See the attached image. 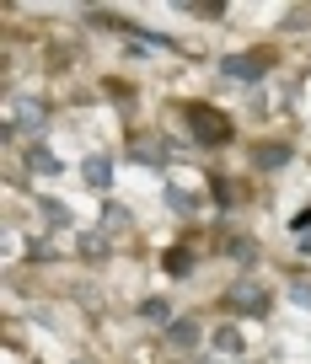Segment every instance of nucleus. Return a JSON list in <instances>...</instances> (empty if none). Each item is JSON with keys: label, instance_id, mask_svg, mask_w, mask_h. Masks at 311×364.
Wrapping results in <instances>:
<instances>
[{"label": "nucleus", "instance_id": "1a4fd4ad", "mask_svg": "<svg viewBox=\"0 0 311 364\" xmlns=\"http://www.w3.org/2000/svg\"><path fill=\"white\" fill-rule=\"evenodd\" d=\"M27 166L43 171V177H54V156H48V150H33V156H27Z\"/></svg>", "mask_w": 311, "mask_h": 364}, {"label": "nucleus", "instance_id": "f03ea898", "mask_svg": "<svg viewBox=\"0 0 311 364\" xmlns=\"http://www.w3.org/2000/svg\"><path fill=\"white\" fill-rule=\"evenodd\" d=\"M188 124H194L199 139H209V145H226L231 139V124L220 113H209V107H188Z\"/></svg>", "mask_w": 311, "mask_h": 364}, {"label": "nucleus", "instance_id": "9b49d317", "mask_svg": "<svg viewBox=\"0 0 311 364\" xmlns=\"http://www.w3.org/2000/svg\"><path fill=\"white\" fill-rule=\"evenodd\" d=\"M290 295H295V306H311V279H290Z\"/></svg>", "mask_w": 311, "mask_h": 364}, {"label": "nucleus", "instance_id": "ddd939ff", "mask_svg": "<svg viewBox=\"0 0 311 364\" xmlns=\"http://www.w3.org/2000/svg\"><path fill=\"white\" fill-rule=\"evenodd\" d=\"M167 268H172V273H188L194 262H188V252H172V257H167Z\"/></svg>", "mask_w": 311, "mask_h": 364}, {"label": "nucleus", "instance_id": "7ed1b4c3", "mask_svg": "<svg viewBox=\"0 0 311 364\" xmlns=\"http://www.w3.org/2000/svg\"><path fill=\"white\" fill-rule=\"evenodd\" d=\"M226 306L242 311V316H263V311H268V295H263L258 284H236V289L226 295Z\"/></svg>", "mask_w": 311, "mask_h": 364}, {"label": "nucleus", "instance_id": "0eeeda50", "mask_svg": "<svg viewBox=\"0 0 311 364\" xmlns=\"http://www.w3.org/2000/svg\"><path fill=\"white\" fill-rule=\"evenodd\" d=\"M38 215H43V225H65V204H54V198H43V204H38Z\"/></svg>", "mask_w": 311, "mask_h": 364}, {"label": "nucleus", "instance_id": "9d476101", "mask_svg": "<svg viewBox=\"0 0 311 364\" xmlns=\"http://www.w3.org/2000/svg\"><path fill=\"white\" fill-rule=\"evenodd\" d=\"M102 225H107V230H124V225H129V209H118V204H107V215H102Z\"/></svg>", "mask_w": 311, "mask_h": 364}, {"label": "nucleus", "instance_id": "f8f14e48", "mask_svg": "<svg viewBox=\"0 0 311 364\" xmlns=\"http://www.w3.org/2000/svg\"><path fill=\"white\" fill-rule=\"evenodd\" d=\"M279 161H285V150H279V145H263V150H258V166H279Z\"/></svg>", "mask_w": 311, "mask_h": 364}, {"label": "nucleus", "instance_id": "6e6552de", "mask_svg": "<svg viewBox=\"0 0 311 364\" xmlns=\"http://www.w3.org/2000/svg\"><path fill=\"white\" fill-rule=\"evenodd\" d=\"M215 348H220V353H236V348H242V338H236V327H220V332H215Z\"/></svg>", "mask_w": 311, "mask_h": 364}, {"label": "nucleus", "instance_id": "f257e3e1", "mask_svg": "<svg viewBox=\"0 0 311 364\" xmlns=\"http://www.w3.org/2000/svg\"><path fill=\"white\" fill-rule=\"evenodd\" d=\"M38 134L43 129V107L38 102H6V134Z\"/></svg>", "mask_w": 311, "mask_h": 364}, {"label": "nucleus", "instance_id": "20e7f679", "mask_svg": "<svg viewBox=\"0 0 311 364\" xmlns=\"http://www.w3.org/2000/svg\"><path fill=\"white\" fill-rule=\"evenodd\" d=\"M194 343H199V321H194V316H183V321H172V327H167V348L188 353Z\"/></svg>", "mask_w": 311, "mask_h": 364}, {"label": "nucleus", "instance_id": "39448f33", "mask_svg": "<svg viewBox=\"0 0 311 364\" xmlns=\"http://www.w3.org/2000/svg\"><path fill=\"white\" fill-rule=\"evenodd\" d=\"M81 177L92 182V188H107V182H113V161H107V156H86Z\"/></svg>", "mask_w": 311, "mask_h": 364}, {"label": "nucleus", "instance_id": "423d86ee", "mask_svg": "<svg viewBox=\"0 0 311 364\" xmlns=\"http://www.w3.org/2000/svg\"><path fill=\"white\" fill-rule=\"evenodd\" d=\"M268 59H247V54H231L226 59V75H263Z\"/></svg>", "mask_w": 311, "mask_h": 364}]
</instances>
